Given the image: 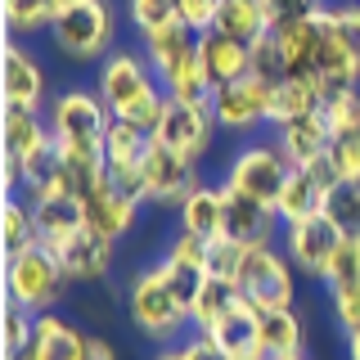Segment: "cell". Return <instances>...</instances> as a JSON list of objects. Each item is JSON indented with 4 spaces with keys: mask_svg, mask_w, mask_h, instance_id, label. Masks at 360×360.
Here are the masks:
<instances>
[{
    "mask_svg": "<svg viewBox=\"0 0 360 360\" xmlns=\"http://www.w3.org/2000/svg\"><path fill=\"white\" fill-rule=\"evenodd\" d=\"M212 131H217V117H212V108L202 104H185V99H172L167 95V108H162V122H158L153 140L167 144V149H176L180 158H198L212 149Z\"/></svg>",
    "mask_w": 360,
    "mask_h": 360,
    "instance_id": "obj_11",
    "label": "cell"
},
{
    "mask_svg": "<svg viewBox=\"0 0 360 360\" xmlns=\"http://www.w3.org/2000/svg\"><path fill=\"white\" fill-rule=\"evenodd\" d=\"M270 27H288V22H302L320 9V0H262Z\"/></svg>",
    "mask_w": 360,
    "mask_h": 360,
    "instance_id": "obj_42",
    "label": "cell"
},
{
    "mask_svg": "<svg viewBox=\"0 0 360 360\" xmlns=\"http://www.w3.org/2000/svg\"><path fill=\"white\" fill-rule=\"evenodd\" d=\"M198 68H202V77H207L212 86H230V82H239V77L252 72V45H243V41H234V37H225V32H202L198 37Z\"/></svg>",
    "mask_w": 360,
    "mask_h": 360,
    "instance_id": "obj_16",
    "label": "cell"
},
{
    "mask_svg": "<svg viewBox=\"0 0 360 360\" xmlns=\"http://www.w3.org/2000/svg\"><path fill=\"white\" fill-rule=\"evenodd\" d=\"M333 297V315L347 333H360V284H347V288H329Z\"/></svg>",
    "mask_w": 360,
    "mask_h": 360,
    "instance_id": "obj_43",
    "label": "cell"
},
{
    "mask_svg": "<svg viewBox=\"0 0 360 360\" xmlns=\"http://www.w3.org/2000/svg\"><path fill=\"white\" fill-rule=\"evenodd\" d=\"M0 234H5V257L22 252L27 243H37V221H32V202L18 194L0 198Z\"/></svg>",
    "mask_w": 360,
    "mask_h": 360,
    "instance_id": "obj_31",
    "label": "cell"
},
{
    "mask_svg": "<svg viewBox=\"0 0 360 360\" xmlns=\"http://www.w3.org/2000/svg\"><path fill=\"white\" fill-rule=\"evenodd\" d=\"M127 315L131 324L153 342H172V338L189 324V302H180V292L167 284V275L158 266L140 270L127 288Z\"/></svg>",
    "mask_w": 360,
    "mask_h": 360,
    "instance_id": "obj_2",
    "label": "cell"
},
{
    "mask_svg": "<svg viewBox=\"0 0 360 360\" xmlns=\"http://www.w3.org/2000/svg\"><path fill=\"white\" fill-rule=\"evenodd\" d=\"M284 248H288V262L302 270V275L311 279H324L338 257V248H342V225H338L329 212H320V217H307L297 225H284Z\"/></svg>",
    "mask_w": 360,
    "mask_h": 360,
    "instance_id": "obj_7",
    "label": "cell"
},
{
    "mask_svg": "<svg viewBox=\"0 0 360 360\" xmlns=\"http://www.w3.org/2000/svg\"><path fill=\"white\" fill-rule=\"evenodd\" d=\"M32 338H37V315L14 307V302L5 297V311H0V352L18 356V352L32 347Z\"/></svg>",
    "mask_w": 360,
    "mask_h": 360,
    "instance_id": "obj_33",
    "label": "cell"
},
{
    "mask_svg": "<svg viewBox=\"0 0 360 360\" xmlns=\"http://www.w3.org/2000/svg\"><path fill=\"white\" fill-rule=\"evenodd\" d=\"M32 347H37L41 360H86L90 356V333H82L77 324H68L63 315H54V311H41Z\"/></svg>",
    "mask_w": 360,
    "mask_h": 360,
    "instance_id": "obj_22",
    "label": "cell"
},
{
    "mask_svg": "<svg viewBox=\"0 0 360 360\" xmlns=\"http://www.w3.org/2000/svg\"><path fill=\"white\" fill-rule=\"evenodd\" d=\"M59 262L72 284H95V279H104L112 270V239H104L95 230H82L59 248Z\"/></svg>",
    "mask_w": 360,
    "mask_h": 360,
    "instance_id": "obj_20",
    "label": "cell"
},
{
    "mask_svg": "<svg viewBox=\"0 0 360 360\" xmlns=\"http://www.w3.org/2000/svg\"><path fill=\"white\" fill-rule=\"evenodd\" d=\"M144 59H149L153 77L162 82V90H172L185 72L198 68V32H189L185 22L153 32V37H144Z\"/></svg>",
    "mask_w": 360,
    "mask_h": 360,
    "instance_id": "obj_13",
    "label": "cell"
},
{
    "mask_svg": "<svg viewBox=\"0 0 360 360\" xmlns=\"http://www.w3.org/2000/svg\"><path fill=\"white\" fill-rule=\"evenodd\" d=\"M288 360H307V356H288Z\"/></svg>",
    "mask_w": 360,
    "mask_h": 360,
    "instance_id": "obj_52",
    "label": "cell"
},
{
    "mask_svg": "<svg viewBox=\"0 0 360 360\" xmlns=\"http://www.w3.org/2000/svg\"><path fill=\"white\" fill-rule=\"evenodd\" d=\"M0 189H5V198L22 189V162L9 158V153H0Z\"/></svg>",
    "mask_w": 360,
    "mask_h": 360,
    "instance_id": "obj_45",
    "label": "cell"
},
{
    "mask_svg": "<svg viewBox=\"0 0 360 360\" xmlns=\"http://www.w3.org/2000/svg\"><path fill=\"white\" fill-rule=\"evenodd\" d=\"M270 99H275V82H266L262 72H248L217 90L212 117L225 131H257L262 122H270Z\"/></svg>",
    "mask_w": 360,
    "mask_h": 360,
    "instance_id": "obj_9",
    "label": "cell"
},
{
    "mask_svg": "<svg viewBox=\"0 0 360 360\" xmlns=\"http://www.w3.org/2000/svg\"><path fill=\"white\" fill-rule=\"evenodd\" d=\"M217 32H225V37H234V41H243V45H257L270 32L266 5H262V0H221Z\"/></svg>",
    "mask_w": 360,
    "mask_h": 360,
    "instance_id": "obj_26",
    "label": "cell"
},
{
    "mask_svg": "<svg viewBox=\"0 0 360 360\" xmlns=\"http://www.w3.org/2000/svg\"><path fill=\"white\" fill-rule=\"evenodd\" d=\"M63 288H68L63 262H59V252L45 248L41 239L27 243L14 257H5V297L14 302V307L41 315L63 297Z\"/></svg>",
    "mask_w": 360,
    "mask_h": 360,
    "instance_id": "obj_1",
    "label": "cell"
},
{
    "mask_svg": "<svg viewBox=\"0 0 360 360\" xmlns=\"http://www.w3.org/2000/svg\"><path fill=\"white\" fill-rule=\"evenodd\" d=\"M112 112L90 90H63L50 99V131L59 149H104Z\"/></svg>",
    "mask_w": 360,
    "mask_h": 360,
    "instance_id": "obj_5",
    "label": "cell"
},
{
    "mask_svg": "<svg viewBox=\"0 0 360 360\" xmlns=\"http://www.w3.org/2000/svg\"><path fill=\"white\" fill-rule=\"evenodd\" d=\"M50 37H54V45H59V54H68V59H82V63L104 59L112 37H117L112 5L108 0H77V5L59 9Z\"/></svg>",
    "mask_w": 360,
    "mask_h": 360,
    "instance_id": "obj_3",
    "label": "cell"
},
{
    "mask_svg": "<svg viewBox=\"0 0 360 360\" xmlns=\"http://www.w3.org/2000/svg\"><path fill=\"white\" fill-rule=\"evenodd\" d=\"M207 338L230 360H270L266 356V338H262V311H257L252 302H239Z\"/></svg>",
    "mask_w": 360,
    "mask_h": 360,
    "instance_id": "obj_17",
    "label": "cell"
},
{
    "mask_svg": "<svg viewBox=\"0 0 360 360\" xmlns=\"http://www.w3.org/2000/svg\"><path fill=\"white\" fill-rule=\"evenodd\" d=\"M0 14H5V32L14 37H32V32H50L59 18L54 0H0Z\"/></svg>",
    "mask_w": 360,
    "mask_h": 360,
    "instance_id": "obj_29",
    "label": "cell"
},
{
    "mask_svg": "<svg viewBox=\"0 0 360 360\" xmlns=\"http://www.w3.org/2000/svg\"><path fill=\"white\" fill-rule=\"evenodd\" d=\"M149 144H153V135H144L140 127L112 117V127L104 135V158H108V167H140L144 153H149Z\"/></svg>",
    "mask_w": 360,
    "mask_h": 360,
    "instance_id": "obj_30",
    "label": "cell"
},
{
    "mask_svg": "<svg viewBox=\"0 0 360 360\" xmlns=\"http://www.w3.org/2000/svg\"><path fill=\"white\" fill-rule=\"evenodd\" d=\"M153 360H189V356H185V347H162Z\"/></svg>",
    "mask_w": 360,
    "mask_h": 360,
    "instance_id": "obj_48",
    "label": "cell"
},
{
    "mask_svg": "<svg viewBox=\"0 0 360 360\" xmlns=\"http://www.w3.org/2000/svg\"><path fill=\"white\" fill-rule=\"evenodd\" d=\"M54 140L50 122L41 117V112H27V108H0V153L9 158H32L37 149Z\"/></svg>",
    "mask_w": 360,
    "mask_h": 360,
    "instance_id": "obj_21",
    "label": "cell"
},
{
    "mask_svg": "<svg viewBox=\"0 0 360 360\" xmlns=\"http://www.w3.org/2000/svg\"><path fill=\"white\" fill-rule=\"evenodd\" d=\"M131 22L140 27V37L176 27L180 22V0H131Z\"/></svg>",
    "mask_w": 360,
    "mask_h": 360,
    "instance_id": "obj_34",
    "label": "cell"
},
{
    "mask_svg": "<svg viewBox=\"0 0 360 360\" xmlns=\"http://www.w3.org/2000/svg\"><path fill=\"white\" fill-rule=\"evenodd\" d=\"M324 189L315 185V180L302 172V167H292L288 172V180H284V194H279V221L284 225H297V221H307V217H320L324 212Z\"/></svg>",
    "mask_w": 360,
    "mask_h": 360,
    "instance_id": "obj_27",
    "label": "cell"
},
{
    "mask_svg": "<svg viewBox=\"0 0 360 360\" xmlns=\"http://www.w3.org/2000/svg\"><path fill=\"white\" fill-rule=\"evenodd\" d=\"M279 225V212L266 207V202L248 198V194H234L225 189V239L243 243V248H266L270 234Z\"/></svg>",
    "mask_w": 360,
    "mask_h": 360,
    "instance_id": "obj_18",
    "label": "cell"
},
{
    "mask_svg": "<svg viewBox=\"0 0 360 360\" xmlns=\"http://www.w3.org/2000/svg\"><path fill=\"white\" fill-rule=\"evenodd\" d=\"M324 117H329L333 135L360 131V90H342V95H333L329 104H324Z\"/></svg>",
    "mask_w": 360,
    "mask_h": 360,
    "instance_id": "obj_38",
    "label": "cell"
},
{
    "mask_svg": "<svg viewBox=\"0 0 360 360\" xmlns=\"http://www.w3.org/2000/svg\"><path fill=\"white\" fill-rule=\"evenodd\" d=\"M320 108H324V95L315 86V77H284V82H275V99H270V122L275 127L311 117Z\"/></svg>",
    "mask_w": 360,
    "mask_h": 360,
    "instance_id": "obj_25",
    "label": "cell"
},
{
    "mask_svg": "<svg viewBox=\"0 0 360 360\" xmlns=\"http://www.w3.org/2000/svg\"><path fill=\"white\" fill-rule=\"evenodd\" d=\"M32 221H37V239L59 252L72 234L86 230V207H82V198L68 194V189H50V194L32 198Z\"/></svg>",
    "mask_w": 360,
    "mask_h": 360,
    "instance_id": "obj_14",
    "label": "cell"
},
{
    "mask_svg": "<svg viewBox=\"0 0 360 360\" xmlns=\"http://www.w3.org/2000/svg\"><path fill=\"white\" fill-rule=\"evenodd\" d=\"M262 338L270 360H288L302 356V347H307V324L297 311H262Z\"/></svg>",
    "mask_w": 360,
    "mask_h": 360,
    "instance_id": "obj_28",
    "label": "cell"
},
{
    "mask_svg": "<svg viewBox=\"0 0 360 360\" xmlns=\"http://www.w3.org/2000/svg\"><path fill=\"white\" fill-rule=\"evenodd\" d=\"M292 270L297 266H292L284 252H275L270 243L266 248H248L234 284H239L243 302H252L257 311H292V297H297Z\"/></svg>",
    "mask_w": 360,
    "mask_h": 360,
    "instance_id": "obj_4",
    "label": "cell"
},
{
    "mask_svg": "<svg viewBox=\"0 0 360 360\" xmlns=\"http://www.w3.org/2000/svg\"><path fill=\"white\" fill-rule=\"evenodd\" d=\"M292 167L284 162V153L275 144H248L243 153H234L230 172H225V189L234 194H248L266 207H279V194H284V180Z\"/></svg>",
    "mask_w": 360,
    "mask_h": 360,
    "instance_id": "obj_6",
    "label": "cell"
},
{
    "mask_svg": "<svg viewBox=\"0 0 360 360\" xmlns=\"http://www.w3.org/2000/svg\"><path fill=\"white\" fill-rule=\"evenodd\" d=\"M217 9H221V0H180V22L202 37V32L217 27Z\"/></svg>",
    "mask_w": 360,
    "mask_h": 360,
    "instance_id": "obj_44",
    "label": "cell"
},
{
    "mask_svg": "<svg viewBox=\"0 0 360 360\" xmlns=\"http://www.w3.org/2000/svg\"><path fill=\"white\" fill-rule=\"evenodd\" d=\"M5 360H41V356H37V347H27V352H18V356H5Z\"/></svg>",
    "mask_w": 360,
    "mask_h": 360,
    "instance_id": "obj_50",
    "label": "cell"
},
{
    "mask_svg": "<svg viewBox=\"0 0 360 360\" xmlns=\"http://www.w3.org/2000/svg\"><path fill=\"white\" fill-rule=\"evenodd\" d=\"M347 360H360V333H347Z\"/></svg>",
    "mask_w": 360,
    "mask_h": 360,
    "instance_id": "obj_49",
    "label": "cell"
},
{
    "mask_svg": "<svg viewBox=\"0 0 360 360\" xmlns=\"http://www.w3.org/2000/svg\"><path fill=\"white\" fill-rule=\"evenodd\" d=\"M140 172H144V198L158 202V207H180V202L202 185L194 158H180L176 149H167V144H158V140L149 144Z\"/></svg>",
    "mask_w": 360,
    "mask_h": 360,
    "instance_id": "obj_8",
    "label": "cell"
},
{
    "mask_svg": "<svg viewBox=\"0 0 360 360\" xmlns=\"http://www.w3.org/2000/svg\"><path fill=\"white\" fill-rule=\"evenodd\" d=\"M243 302V292L234 279H225V275H207L202 279V288H198V297L189 302V324H194L198 333H212L217 324L230 315L234 307Z\"/></svg>",
    "mask_w": 360,
    "mask_h": 360,
    "instance_id": "obj_24",
    "label": "cell"
},
{
    "mask_svg": "<svg viewBox=\"0 0 360 360\" xmlns=\"http://www.w3.org/2000/svg\"><path fill=\"white\" fill-rule=\"evenodd\" d=\"M329 158H333L338 176L352 180V185H360V131H352V135H333Z\"/></svg>",
    "mask_w": 360,
    "mask_h": 360,
    "instance_id": "obj_40",
    "label": "cell"
},
{
    "mask_svg": "<svg viewBox=\"0 0 360 360\" xmlns=\"http://www.w3.org/2000/svg\"><path fill=\"white\" fill-rule=\"evenodd\" d=\"M329 288H347V284H360V234H347L342 248H338L329 275H324Z\"/></svg>",
    "mask_w": 360,
    "mask_h": 360,
    "instance_id": "obj_36",
    "label": "cell"
},
{
    "mask_svg": "<svg viewBox=\"0 0 360 360\" xmlns=\"http://www.w3.org/2000/svg\"><path fill=\"white\" fill-rule=\"evenodd\" d=\"M82 207H86V230L104 234V239H112V243H117L122 234H127L131 225H135V217H140V198L122 194V189L112 185L108 176L82 198Z\"/></svg>",
    "mask_w": 360,
    "mask_h": 360,
    "instance_id": "obj_15",
    "label": "cell"
},
{
    "mask_svg": "<svg viewBox=\"0 0 360 360\" xmlns=\"http://www.w3.org/2000/svg\"><path fill=\"white\" fill-rule=\"evenodd\" d=\"M22 189H32V198L59 189V144H45L32 158H22Z\"/></svg>",
    "mask_w": 360,
    "mask_h": 360,
    "instance_id": "obj_32",
    "label": "cell"
},
{
    "mask_svg": "<svg viewBox=\"0 0 360 360\" xmlns=\"http://www.w3.org/2000/svg\"><path fill=\"white\" fill-rule=\"evenodd\" d=\"M185 356H189V360H230V356H225V352H221L217 342H212L207 333L189 338V342H185Z\"/></svg>",
    "mask_w": 360,
    "mask_h": 360,
    "instance_id": "obj_46",
    "label": "cell"
},
{
    "mask_svg": "<svg viewBox=\"0 0 360 360\" xmlns=\"http://www.w3.org/2000/svg\"><path fill=\"white\" fill-rule=\"evenodd\" d=\"M252 72H262L266 82H284L288 77V63H284V50H279L275 32H266V37L252 45Z\"/></svg>",
    "mask_w": 360,
    "mask_h": 360,
    "instance_id": "obj_39",
    "label": "cell"
},
{
    "mask_svg": "<svg viewBox=\"0 0 360 360\" xmlns=\"http://www.w3.org/2000/svg\"><path fill=\"white\" fill-rule=\"evenodd\" d=\"M54 5H59V9H68V5H77V0H54Z\"/></svg>",
    "mask_w": 360,
    "mask_h": 360,
    "instance_id": "obj_51",
    "label": "cell"
},
{
    "mask_svg": "<svg viewBox=\"0 0 360 360\" xmlns=\"http://www.w3.org/2000/svg\"><path fill=\"white\" fill-rule=\"evenodd\" d=\"M86 360H117V352H112V342H104V338H90V356Z\"/></svg>",
    "mask_w": 360,
    "mask_h": 360,
    "instance_id": "obj_47",
    "label": "cell"
},
{
    "mask_svg": "<svg viewBox=\"0 0 360 360\" xmlns=\"http://www.w3.org/2000/svg\"><path fill=\"white\" fill-rule=\"evenodd\" d=\"M243 252L248 248L243 243H234V239H212L207 243V275H225V279H234L239 275V262H243Z\"/></svg>",
    "mask_w": 360,
    "mask_h": 360,
    "instance_id": "obj_41",
    "label": "cell"
},
{
    "mask_svg": "<svg viewBox=\"0 0 360 360\" xmlns=\"http://www.w3.org/2000/svg\"><path fill=\"white\" fill-rule=\"evenodd\" d=\"M162 86L153 77V68L149 59H140V54H131V50H112L104 63H99V90L95 95L108 104V112L117 117L122 108H131L135 99H144V95H153V90Z\"/></svg>",
    "mask_w": 360,
    "mask_h": 360,
    "instance_id": "obj_10",
    "label": "cell"
},
{
    "mask_svg": "<svg viewBox=\"0 0 360 360\" xmlns=\"http://www.w3.org/2000/svg\"><path fill=\"white\" fill-rule=\"evenodd\" d=\"M180 230L198 239H221L225 234V185H198L194 194L180 202Z\"/></svg>",
    "mask_w": 360,
    "mask_h": 360,
    "instance_id": "obj_23",
    "label": "cell"
},
{
    "mask_svg": "<svg viewBox=\"0 0 360 360\" xmlns=\"http://www.w3.org/2000/svg\"><path fill=\"white\" fill-rule=\"evenodd\" d=\"M45 104V68L32 50H22L18 41H5L0 54V108H27L41 112Z\"/></svg>",
    "mask_w": 360,
    "mask_h": 360,
    "instance_id": "obj_12",
    "label": "cell"
},
{
    "mask_svg": "<svg viewBox=\"0 0 360 360\" xmlns=\"http://www.w3.org/2000/svg\"><path fill=\"white\" fill-rule=\"evenodd\" d=\"M333 37H338V45L347 50V59H352L356 72H360V0L333 9Z\"/></svg>",
    "mask_w": 360,
    "mask_h": 360,
    "instance_id": "obj_37",
    "label": "cell"
},
{
    "mask_svg": "<svg viewBox=\"0 0 360 360\" xmlns=\"http://www.w3.org/2000/svg\"><path fill=\"white\" fill-rule=\"evenodd\" d=\"M329 144H333V127H329V117H324V108L311 112V117L284 122L279 135H275V149L284 153L288 167H307V162H315V158H324Z\"/></svg>",
    "mask_w": 360,
    "mask_h": 360,
    "instance_id": "obj_19",
    "label": "cell"
},
{
    "mask_svg": "<svg viewBox=\"0 0 360 360\" xmlns=\"http://www.w3.org/2000/svg\"><path fill=\"white\" fill-rule=\"evenodd\" d=\"M324 212L342 225V234H360V185L342 180L329 198H324Z\"/></svg>",
    "mask_w": 360,
    "mask_h": 360,
    "instance_id": "obj_35",
    "label": "cell"
}]
</instances>
